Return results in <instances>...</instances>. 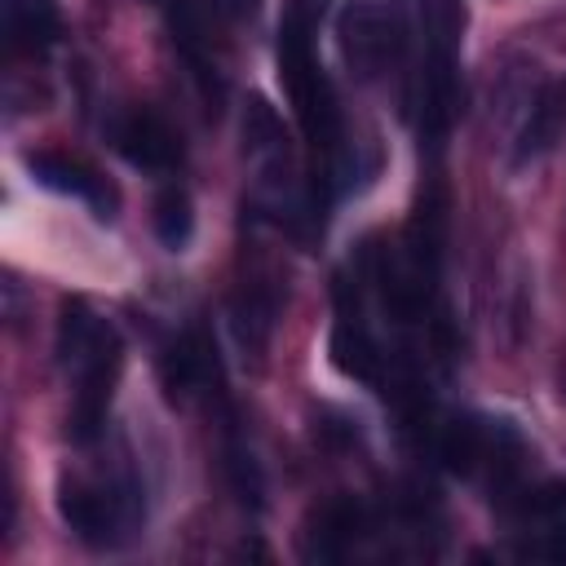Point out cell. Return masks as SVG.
Instances as JSON below:
<instances>
[{
	"label": "cell",
	"mask_w": 566,
	"mask_h": 566,
	"mask_svg": "<svg viewBox=\"0 0 566 566\" xmlns=\"http://www.w3.org/2000/svg\"><path fill=\"white\" fill-rule=\"evenodd\" d=\"M279 80L287 84V97L296 106V119L314 150L336 155L340 150V111L332 80L314 62V22L305 4H292L279 22Z\"/></svg>",
	"instance_id": "6da1fadb"
},
{
	"label": "cell",
	"mask_w": 566,
	"mask_h": 566,
	"mask_svg": "<svg viewBox=\"0 0 566 566\" xmlns=\"http://www.w3.org/2000/svg\"><path fill=\"white\" fill-rule=\"evenodd\" d=\"M57 513L66 531L88 544V548H115L137 535L146 504L137 482H115V486H93V482H62L57 491Z\"/></svg>",
	"instance_id": "7a4b0ae2"
},
{
	"label": "cell",
	"mask_w": 566,
	"mask_h": 566,
	"mask_svg": "<svg viewBox=\"0 0 566 566\" xmlns=\"http://www.w3.org/2000/svg\"><path fill=\"white\" fill-rule=\"evenodd\" d=\"M340 53L358 80H380L407 49V27L394 4L380 0H349L336 18Z\"/></svg>",
	"instance_id": "3957f363"
},
{
	"label": "cell",
	"mask_w": 566,
	"mask_h": 566,
	"mask_svg": "<svg viewBox=\"0 0 566 566\" xmlns=\"http://www.w3.org/2000/svg\"><path fill=\"white\" fill-rule=\"evenodd\" d=\"M119 363H124L119 332L111 323H102L93 349L75 367V402L66 416V433L75 447H88L102 438L106 416H111V398H115V380H119Z\"/></svg>",
	"instance_id": "277c9868"
},
{
	"label": "cell",
	"mask_w": 566,
	"mask_h": 566,
	"mask_svg": "<svg viewBox=\"0 0 566 566\" xmlns=\"http://www.w3.org/2000/svg\"><path fill=\"white\" fill-rule=\"evenodd\" d=\"M22 164H27V172L35 177V186H44V190H53V195H71V199L88 203L97 221H111V217H115V208H119L115 186H111L97 168H88L84 159L62 155V150H27V155H22Z\"/></svg>",
	"instance_id": "5b68a950"
},
{
	"label": "cell",
	"mask_w": 566,
	"mask_h": 566,
	"mask_svg": "<svg viewBox=\"0 0 566 566\" xmlns=\"http://www.w3.org/2000/svg\"><path fill=\"white\" fill-rule=\"evenodd\" d=\"M327 354H332L336 371H345L363 385L385 380V354L371 340V332L358 314V301L349 305V283L345 279H336V323H332V336H327Z\"/></svg>",
	"instance_id": "8992f818"
},
{
	"label": "cell",
	"mask_w": 566,
	"mask_h": 566,
	"mask_svg": "<svg viewBox=\"0 0 566 566\" xmlns=\"http://www.w3.org/2000/svg\"><path fill=\"white\" fill-rule=\"evenodd\" d=\"M455 53H460V49L429 44V53H424V71H420V93H416V128H420V142H429L433 150L442 146V137H447V128H451V119H455V106H460Z\"/></svg>",
	"instance_id": "52a82bcc"
},
{
	"label": "cell",
	"mask_w": 566,
	"mask_h": 566,
	"mask_svg": "<svg viewBox=\"0 0 566 566\" xmlns=\"http://www.w3.org/2000/svg\"><path fill=\"white\" fill-rule=\"evenodd\" d=\"M115 146L133 168H146V172H168L181 164V137L172 133V124L164 115H155L146 106L128 111L115 124Z\"/></svg>",
	"instance_id": "ba28073f"
},
{
	"label": "cell",
	"mask_w": 566,
	"mask_h": 566,
	"mask_svg": "<svg viewBox=\"0 0 566 566\" xmlns=\"http://www.w3.org/2000/svg\"><path fill=\"white\" fill-rule=\"evenodd\" d=\"M159 380L168 389V398H190L199 389H208L212 380H221L217 367V349L203 340V332H181L164 345L159 354Z\"/></svg>",
	"instance_id": "9c48e42d"
},
{
	"label": "cell",
	"mask_w": 566,
	"mask_h": 566,
	"mask_svg": "<svg viewBox=\"0 0 566 566\" xmlns=\"http://www.w3.org/2000/svg\"><path fill=\"white\" fill-rule=\"evenodd\" d=\"M566 133V80H553L535 93L517 137H513V168H531L539 164Z\"/></svg>",
	"instance_id": "30bf717a"
},
{
	"label": "cell",
	"mask_w": 566,
	"mask_h": 566,
	"mask_svg": "<svg viewBox=\"0 0 566 566\" xmlns=\"http://www.w3.org/2000/svg\"><path fill=\"white\" fill-rule=\"evenodd\" d=\"M274 323H279V292H274L270 283L248 279V283L230 296V327H234L239 349L252 354V363L265 358L270 336H274Z\"/></svg>",
	"instance_id": "8fae6325"
},
{
	"label": "cell",
	"mask_w": 566,
	"mask_h": 566,
	"mask_svg": "<svg viewBox=\"0 0 566 566\" xmlns=\"http://www.w3.org/2000/svg\"><path fill=\"white\" fill-rule=\"evenodd\" d=\"M363 504L354 500V495H336V500H327L318 513H314V522H310V531H305V539H301V553L310 557V562H336V557H345L349 548H354V539H358V531H363Z\"/></svg>",
	"instance_id": "7c38bea8"
},
{
	"label": "cell",
	"mask_w": 566,
	"mask_h": 566,
	"mask_svg": "<svg viewBox=\"0 0 566 566\" xmlns=\"http://www.w3.org/2000/svg\"><path fill=\"white\" fill-rule=\"evenodd\" d=\"M243 146L261 168H270V172L283 168L287 172V128H283L279 111L256 93L243 106Z\"/></svg>",
	"instance_id": "4fadbf2b"
},
{
	"label": "cell",
	"mask_w": 566,
	"mask_h": 566,
	"mask_svg": "<svg viewBox=\"0 0 566 566\" xmlns=\"http://www.w3.org/2000/svg\"><path fill=\"white\" fill-rule=\"evenodd\" d=\"M486 451H491V424H482L473 416H455L438 433V460L451 473H473Z\"/></svg>",
	"instance_id": "5bb4252c"
},
{
	"label": "cell",
	"mask_w": 566,
	"mask_h": 566,
	"mask_svg": "<svg viewBox=\"0 0 566 566\" xmlns=\"http://www.w3.org/2000/svg\"><path fill=\"white\" fill-rule=\"evenodd\" d=\"M62 35V13L53 0H9V40L13 49L40 53Z\"/></svg>",
	"instance_id": "9a60e30c"
},
{
	"label": "cell",
	"mask_w": 566,
	"mask_h": 566,
	"mask_svg": "<svg viewBox=\"0 0 566 566\" xmlns=\"http://www.w3.org/2000/svg\"><path fill=\"white\" fill-rule=\"evenodd\" d=\"M97 332H102V318H97L80 296H66V301H62V314H57V363L75 371L80 358L93 349Z\"/></svg>",
	"instance_id": "2e32d148"
},
{
	"label": "cell",
	"mask_w": 566,
	"mask_h": 566,
	"mask_svg": "<svg viewBox=\"0 0 566 566\" xmlns=\"http://www.w3.org/2000/svg\"><path fill=\"white\" fill-rule=\"evenodd\" d=\"M150 226H155V239L168 248V252H181L195 234V203L181 186H168L155 195V208H150Z\"/></svg>",
	"instance_id": "e0dca14e"
},
{
	"label": "cell",
	"mask_w": 566,
	"mask_h": 566,
	"mask_svg": "<svg viewBox=\"0 0 566 566\" xmlns=\"http://www.w3.org/2000/svg\"><path fill=\"white\" fill-rule=\"evenodd\" d=\"M226 478H230V491L239 495L243 509H261L265 504V478H261V464L252 455V447L239 438V429L226 433Z\"/></svg>",
	"instance_id": "ac0fdd59"
},
{
	"label": "cell",
	"mask_w": 566,
	"mask_h": 566,
	"mask_svg": "<svg viewBox=\"0 0 566 566\" xmlns=\"http://www.w3.org/2000/svg\"><path fill=\"white\" fill-rule=\"evenodd\" d=\"M464 35V4L460 0H424V44L460 49Z\"/></svg>",
	"instance_id": "d6986e66"
},
{
	"label": "cell",
	"mask_w": 566,
	"mask_h": 566,
	"mask_svg": "<svg viewBox=\"0 0 566 566\" xmlns=\"http://www.w3.org/2000/svg\"><path fill=\"white\" fill-rule=\"evenodd\" d=\"M256 4H261V0H230V13H239V18H252V13H256Z\"/></svg>",
	"instance_id": "ffe728a7"
}]
</instances>
